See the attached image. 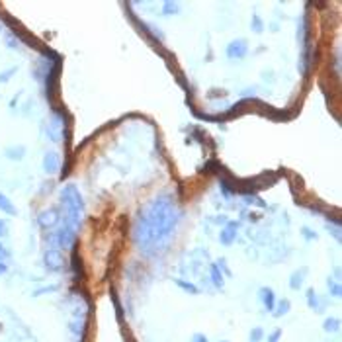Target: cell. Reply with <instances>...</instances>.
Masks as SVG:
<instances>
[{
    "instance_id": "cell-5",
    "label": "cell",
    "mask_w": 342,
    "mask_h": 342,
    "mask_svg": "<svg viewBox=\"0 0 342 342\" xmlns=\"http://www.w3.org/2000/svg\"><path fill=\"white\" fill-rule=\"evenodd\" d=\"M227 57L231 59V61H239V59H245L247 57V53H249V43H247V39H235V41H231L229 45H227Z\"/></svg>"
},
{
    "instance_id": "cell-28",
    "label": "cell",
    "mask_w": 342,
    "mask_h": 342,
    "mask_svg": "<svg viewBox=\"0 0 342 342\" xmlns=\"http://www.w3.org/2000/svg\"><path fill=\"white\" fill-rule=\"evenodd\" d=\"M190 342H209V341H207V337H205L204 333H194L192 339H190Z\"/></svg>"
},
{
    "instance_id": "cell-1",
    "label": "cell",
    "mask_w": 342,
    "mask_h": 342,
    "mask_svg": "<svg viewBox=\"0 0 342 342\" xmlns=\"http://www.w3.org/2000/svg\"><path fill=\"white\" fill-rule=\"evenodd\" d=\"M180 215L182 213L176 202L168 194H162L147 204L133 227V241L137 249L147 254H156L158 250L166 249L180 223Z\"/></svg>"
},
{
    "instance_id": "cell-16",
    "label": "cell",
    "mask_w": 342,
    "mask_h": 342,
    "mask_svg": "<svg viewBox=\"0 0 342 342\" xmlns=\"http://www.w3.org/2000/svg\"><path fill=\"white\" fill-rule=\"evenodd\" d=\"M289 309H291V301H289V299H280V301H276V307H274L272 315H274L276 319H280L283 315H287Z\"/></svg>"
},
{
    "instance_id": "cell-25",
    "label": "cell",
    "mask_w": 342,
    "mask_h": 342,
    "mask_svg": "<svg viewBox=\"0 0 342 342\" xmlns=\"http://www.w3.org/2000/svg\"><path fill=\"white\" fill-rule=\"evenodd\" d=\"M18 72V67H10V68H6L4 72H0V82H8L10 78H12V74H16Z\"/></svg>"
},
{
    "instance_id": "cell-30",
    "label": "cell",
    "mask_w": 342,
    "mask_h": 342,
    "mask_svg": "<svg viewBox=\"0 0 342 342\" xmlns=\"http://www.w3.org/2000/svg\"><path fill=\"white\" fill-rule=\"evenodd\" d=\"M8 272V264H4V262H0V276H4Z\"/></svg>"
},
{
    "instance_id": "cell-23",
    "label": "cell",
    "mask_w": 342,
    "mask_h": 342,
    "mask_svg": "<svg viewBox=\"0 0 342 342\" xmlns=\"http://www.w3.org/2000/svg\"><path fill=\"white\" fill-rule=\"evenodd\" d=\"M250 26H252V30L256 31V33H262V31H264V22H262V18H260L258 14H252Z\"/></svg>"
},
{
    "instance_id": "cell-21",
    "label": "cell",
    "mask_w": 342,
    "mask_h": 342,
    "mask_svg": "<svg viewBox=\"0 0 342 342\" xmlns=\"http://www.w3.org/2000/svg\"><path fill=\"white\" fill-rule=\"evenodd\" d=\"M327 285H329V291H331V295L333 297H341L342 295V287H341V283L339 281H335V280H327Z\"/></svg>"
},
{
    "instance_id": "cell-22",
    "label": "cell",
    "mask_w": 342,
    "mask_h": 342,
    "mask_svg": "<svg viewBox=\"0 0 342 342\" xmlns=\"http://www.w3.org/2000/svg\"><path fill=\"white\" fill-rule=\"evenodd\" d=\"M249 339H250V342H262V339H264V329H262V327H254V329L250 331Z\"/></svg>"
},
{
    "instance_id": "cell-13",
    "label": "cell",
    "mask_w": 342,
    "mask_h": 342,
    "mask_svg": "<svg viewBox=\"0 0 342 342\" xmlns=\"http://www.w3.org/2000/svg\"><path fill=\"white\" fill-rule=\"evenodd\" d=\"M307 272H309V270H307L305 266H303L301 270H295V272L291 274V278H289V287L297 291V289H299V287L303 285V281H305V276H307Z\"/></svg>"
},
{
    "instance_id": "cell-29",
    "label": "cell",
    "mask_w": 342,
    "mask_h": 342,
    "mask_svg": "<svg viewBox=\"0 0 342 342\" xmlns=\"http://www.w3.org/2000/svg\"><path fill=\"white\" fill-rule=\"evenodd\" d=\"M301 233H303V237H305L307 241H313V239H317V233H313L309 227H303V229H301Z\"/></svg>"
},
{
    "instance_id": "cell-26",
    "label": "cell",
    "mask_w": 342,
    "mask_h": 342,
    "mask_svg": "<svg viewBox=\"0 0 342 342\" xmlns=\"http://www.w3.org/2000/svg\"><path fill=\"white\" fill-rule=\"evenodd\" d=\"M281 335H283V331H281V329H276L274 333L268 335V342H280Z\"/></svg>"
},
{
    "instance_id": "cell-17",
    "label": "cell",
    "mask_w": 342,
    "mask_h": 342,
    "mask_svg": "<svg viewBox=\"0 0 342 342\" xmlns=\"http://www.w3.org/2000/svg\"><path fill=\"white\" fill-rule=\"evenodd\" d=\"M209 274H211V281H213V285L219 287V289H223V285H225V278H223V274H221V270H219L217 264H211Z\"/></svg>"
},
{
    "instance_id": "cell-3",
    "label": "cell",
    "mask_w": 342,
    "mask_h": 342,
    "mask_svg": "<svg viewBox=\"0 0 342 342\" xmlns=\"http://www.w3.org/2000/svg\"><path fill=\"white\" fill-rule=\"evenodd\" d=\"M47 241H51L53 249H70L76 241V231L61 223V227L55 233H51V239H47Z\"/></svg>"
},
{
    "instance_id": "cell-31",
    "label": "cell",
    "mask_w": 342,
    "mask_h": 342,
    "mask_svg": "<svg viewBox=\"0 0 342 342\" xmlns=\"http://www.w3.org/2000/svg\"><path fill=\"white\" fill-rule=\"evenodd\" d=\"M4 233H6V221H2V219H0V237H2Z\"/></svg>"
},
{
    "instance_id": "cell-12",
    "label": "cell",
    "mask_w": 342,
    "mask_h": 342,
    "mask_svg": "<svg viewBox=\"0 0 342 342\" xmlns=\"http://www.w3.org/2000/svg\"><path fill=\"white\" fill-rule=\"evenodd\" d=\"M61 131H63V124H61V116H55L53 118V122L49 124V127H47V135H49V139L51 141H59L61 139Z\"/></svg>"
},
{
    "instance_id": "cell-33",
    "label": "cell",
    "mask_w": 342,
    "mask_h": 342,
    "mask_svg": "<svg viewBox=\"0 0 342 342\" xmlns=\"http://www.w3.org/2000/svg\"><path fill=\"white\" fill-rule=\"evenodd\" d=\"M221 342H229V341H221Z\"/></svg>"
},
{
    "instance_id": "cell-32",
    "label": "cell",
    "mask_w": 342,
    "mask_h": 342,
    "mask_svg": "<svg viewBox=\"0 0 342 342\" xmlns=\"http://www.w3.org/2000/svg\"><path fill=\"white\" fill-rule=\"evenodd\" d=\"M0 31H2V24H0Z\"/></svg>"
},
{
    "instance_id": "cell-20",
    "label": "cell",
    "mask_w": 342,
    "mask_h": 342,
    "mask_svg": "<svg viewBox=\"0 0 342 342\" xmlns=\"http://www.w3.org/2000/svg\"><path fill=\"white\" fill-rule=\"evenodd\" d=\"M174 283L180 287V289H184V291H188V293H192V295H198L200 293V289H198V285H194L192 281H186V280H174Z\"/></svg>"
},
{
    "instance_id": "cell-2",
    "label": "cell",
    "mask_w": 342,
    "mask_h": 342,
    "mask_svg": "<svg viewBox=\"0 0 342 342\" xmlns=\"http://www.w3.org/2000/svg\"><path fill=\"white\" fill-rule=\"evenodd\" d=\"M61 209H63V225L78 231L82 225V217H84V200L82 194L78 192V188L74 184L63 188L61 192Z\"/></svg>"
},
{
    "instance_id": "cell-15",
    "label": "cell",
    "mask_w": 342,
    "mask_h": 342,
    "mask_svg": "<svg viewBox=\"0 0 342 342\" xmlns=\"http://www.w3.org/2000/svg\"><path fill=\"white\" fill-rule=\"evenodd\" d=\"M4 155H6V158H10V160H22L24 155H26V147H24V145L8 147V149L4 151Z\"/></svg>"
},
{
    "instance_id": "cell-8",
    "label": "cell",
    "mask_w": 342,
    "mask_h": 342,
    "mask_svg": "<svg viewBox=\"0 0 342 342\" xmlns=\"http://www.w3.org/2000/svg\"><path fill=\"white\" fill-rule=\"evenodd\" d=\"M41 166H43L45 174H57L61 170V156L57 153H45L43 160H41Z\"/></svg>"
},
{
    "instance_id": "cell-18",
    "label": "cell",
    "mask_w": 342,
    "mask_h": 342,
    "mask_svg": "<svg viewBox=\"0 0 342 342\" xmlns=\"http://www.w3.org/2000/svg\"><path fill=\"white\" fill-rule=\"evenodd\" d=\"M180 2H174V0H166L164 4H162V14L164 16H172V14H178L180 12Z\"/></svg>"
},
{
    "instance_id": "cell-4",
    "label": "cell",
    "mask_w": 342,
    "mask_h": 342,
    "mask_svg": "<svg viewBox=\"0 0 342 342\" xmlns=\"http://www.w3.org/2000/svg\"><path fill=\"white\" fill-rule=\"evenodd\" d=\"M43 264L49 272H61L63 266H65V258H63L61 250L49 247L43 252Z\"/></svg>"
},
{
    "instance_id": "cell-24",
    "label": "cell",
    "mask_w": 342,
    "mask_h": 342,
    "mask_svg": "<svg viewBox=\"0 0 342 342\" xmlns=\"http://www.w3.org/2000/svg\"><path fill=\"white\" fill-rule=\"evenodd\" d=\"M57 289H59L57 283H53V285H43V287H39V289L33 291V297H39V295H43V293H53V291H57Z\"/></svg>"
},
{
    "instance_id": "cell-11",
    "label": "cell",
    "mask_w": 342,
    "mask_h": 342,
    "mask_svg": "<svg viewBox=\"0 0 342 342\" xmlns=\"http://www.w3.org/2000/svg\"><path fill=\"white\" fill-rule=\"evenodd\" d=\"M307 305H309V309H313L315 313H323L325 311V303L321 301V297H319V293L315 291V289H307Z\"/></svg>"
},
{
    "instance_id": "cell-19",
    "label": "cell",
    "mask_w": 342,
    "mask_h": 342,
    "mask_svg": "<svg viewBox=\"0 0 342 342\" xmlns=\"http://www.w3.org/2000/svg\"><path fill=\"white\" fill-rule=\"evenodd\" d=\"M339 329H341V319H337V317L325 319V323H323V331L325 333H337Z\"/></svg>"
},
{
    "instance_id": "cell-14",
    "label": "cell",
    "mask_w": 342,
    "mask_h": 342,
    "mask_svg": "<svg viewBox=\"0 0 342 342\" xmlns=\"http://www.w3.org/2000/svg\"><path fill=\"white\" fill-rule=\"evenodd\" d=\"M0 211L2 213H6V215H16L18 213V209H16V205L10 202V198L8 196H4L2 192H0Z\"/></svg>"
},
{
    "instance_id": "cell-9",
    "label": "cell",
    "mask_w": 342,
    "mask_h": 342,
    "mask_svg": "<svg viewBox=\"0 0 342 342\" xmlns=\"http://www.w3.org/2000/svg\"><path fill=\"white\" fill-rule=\"evenodd\" d=\"M258 299H260V303H262V307L266 309V311H274V307H276V293H274V289L272 287H260L258 289Z\"/></svg>"
},
{
    "instance_id": "cell-6",
    "label": "cell",
    "mask_w": 342,
    "mask_h": 342,
    "mask_svg": "<svg viewBox=\"0 0 342 342\" xmlns=\"http://www.w3.org/2000/svg\"><path fill=\"white\" fill-rule=\"evenodd\" d=\"M59 223H61V215H59V211H57L55 207L45 209V211H41V213L37 215V225H39L41 229H53V227H57Z\"/></svg>"
},
{
    "instance_id": "cell-27",
    "label": "cell",
    "mask_w": 342,
    "mask_h": 342,
    "mask_svg": "<svg viewBox=\"0 0 342 342\" xmlns=\"http://www.w3.org/2000/svg\"><path fill=\"white\" fill-rule=\"evenodd\" d=\"M6 43H8L10 49H18V39L12 33H6Z\"/></svg>"
},
{
    "instance_id": "cell-7",
    "label": "cell",
    "mask_w": 342,
    "mask_h": 342,
    "mask_svg": "<svg viewBox=\"0 0 342 342\" xmlns=\"http://www.w3.org/2000/svg\"><path fill=\"white\" fill-rule=\"evenodd\" d=\"M237 231H239V221H227V223H225V229L219 233L221 245H225V247L233 245L235 239H237Z\"/></svg>"
},
{
    "instance_id": "cell-10",
    "label": "cell",
    "mask_w": 342,
    "mask_h": 342,
    "mask_svg": "<svg viewBox=\"0 0 342 342\" xmlns=\"http://www.w3.org/2000/svg\"><path fill=\"white\" fill-rule=\"evenodd\" d=\"M68 333H70L72 337H76V339H82L84 333H86V321L80 319V317L70 319V321H68Z\"/></svg>"
}]
</instances>
